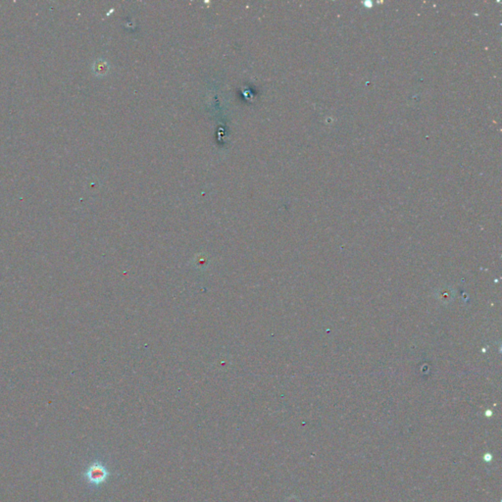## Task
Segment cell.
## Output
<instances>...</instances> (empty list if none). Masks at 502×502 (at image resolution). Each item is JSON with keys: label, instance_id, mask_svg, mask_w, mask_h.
Masks as SVG:
<instances>
[{"label": "cell", "instance_id": "6da1fadb", "mask_svg": "<svg viewBox=\"0 0 502 502\" xmlns=\"http://www.w3.org/2000/svg\"><path fill=\"white\" fill-rule=\"evenodd\" d=\"M110 475L105 466L100 462H94L88 466L83 476L86 481L93 486H100L104 484Z\"/></svg>", "mask_w": 502, "mask_h": 502}]
</instances>
